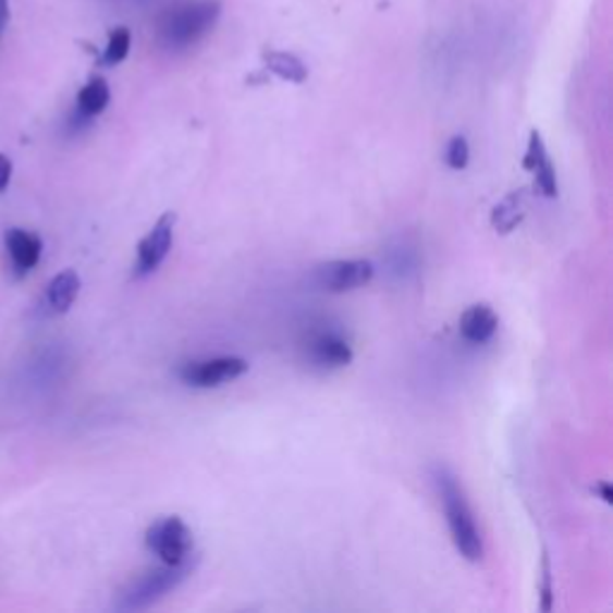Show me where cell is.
<instances>
[{"instance_id":"obj_13","label":"cell","mask_w":613,"mask_h":613,"mask_svg":"<svg viewBox=\"0 0 613 613\" xmlns=\"http://www.w3.org/2000/svg\"><path fill=\"white\" fill-rule=\"evenodd\" d=\"M525 213H527L525 189L511 192L506 199H503L501 204H496L494 213H491V225L496 228V233L506 235V233L515 231V225H520V221L525 219Z\"/></svg>"},{"instance_id":"obj_18","label":"cell","mask_w":613,"mask_h":613,"mask_svg":"<svg viewBox=\"0 0 613 613\" xmlns=\"http://www.w3.org/2000/svg\"><path fill=\"white\" fill-rule=\"evenodd\" d=\"M547 156L549 154H547L542 135H539L537 130H532L530 132V142H527V154H525V159H523V168H525V171H535V168L542 163Z\"/></svg>"},{"instance_id":"obj_4","label":"cell","mask_w":613,"mask_h":613,"mask_svg":"<svg viewBox=\"0 0 613 613\" xmlns=\"http://www.w3.org/2000/svg\"><path fill=\"white\" fill-rule=\"evenodd\" d=\"M144 539H147L151 554L159 556L161 563H183L192 559V549H195L192 530L177 515L156 520Z\"/></svg>"},{"instance_id":"obj_2","label":"cell","mask_w":613,"mask_h":613,"mask_svg":"<svg viewBox=\"0 0 613 613\" xmlns=\"http://www.w3.org/2000/svg\"><path fill=\"white\" fill-rule=\"evenodd\" d=\"M219 17V0H192V3L168 10L159 24L161 44L171 51H183V48L195 46L201 36H207Z\"/></svg>"},{"instance_id":"obj_11","label":"cell","mask_w":613,"mask_h":613,"mask_svg":"<svg viewBox=\"0 0 613 613\" xmlns=\"http://www.w3.org/2000/svg\"><path fill=\"white\" fill-rule=\"evenodd\" d=\"M79 287H82V281H79L77 271H72V269L60 271L58 275H53V281L46 287L48 307H51L56 315H65V311L75 305Z\"/></svg>"},{"instance_id":"obj_7","label":"cell","mask_w":613,"mask_h":613,"mask_svg":"<svg viewBox=\"0 0 613 613\" xmlns=\"http://www.w3.org/2000/svg\"><path fill=\"white\" fill-rule=\"evenodd\" d=\"M177 216L173 211L163 213L151 231L147 233V237L142 240L137 247V263H135V273L137 275H149L156 269L161 267L163 259L168 257L173 245V228H175Z\"/></svg>"},{"instance_id":"obj_16","label":"cell","mask_w":613,"mask_h":613,"mask_svg":"<svg viewBox=\"0 0 613 613\" xmlns=\"http://www.w3.org/2000/svg\"><path fill=\"white\" fill-rule=\"evenodd\" d=\"M535 185L537 189L542 192L544 197H556L559 195V180H556V168L551 163V159H547L535 168Z\"/></svg>"},{"instance_id":"obj_8","label":"cell","mask_w":613,"mask_h":613,"mask_svg":"<svg viewBox=\"0 0 613 613\" xmlns=\"http://www.w3.org/2000/svg\"><path fill=\"white\" fill-rule=\"evenodd\" d=\"M309 359L321 369H339L353 363V347L345 335L335 329H321L309 335Z\"/></svg>"},{"instance_id":"obj_9","label":"cell","mask_w":613,"mask_h":613,"mask_svg":"<svg viewBox=\"0 0 613 613\" xmlns=\"http://www.w3.org/2000/svg\"><path fill=\"white\" fill-rule=\"evenodd\" d=\"M5 249H8L10 261L15 263V269L27 273L36 267V263H39L44 243L36 233L22 231V228H10V231L5 233Z\"/></svg>"},{"instance_id":"obj_14","label":"cell","mask_w":613,"mask_h":613,"mask_svg":"<svg viewBox=\"0 0 613 613\" xmlns=\"http://www.w3.org/2000/svg\"><path fill=\"white\" fill-rule=\"evenodd\" d=\"M267 68L273 72V75H279L285 82H293V84H303L307 79V65L293 53H285V51H271L267 53Z\"/></svg>"},{"instance_id":"obj_5","label":"cell","mask_w":613,"mask_h":613,"mask_svg":"<svg viewBox=\"0 0 613 613\" xmlns=\"http://www.w3.org/2000/svg\"><path fill=\"white\" fill-rule=\"evenodd\" d=\"M371 279H375V263L367 259H335L315 269V283L329 293H351Z\"/></svg>"},{"instance_id":"obj_6","label":"cell","mask_w":613,"mask_h":613,"mask_svg":"<svg viewBox=\"0 0 613 613\" xmlns=\"http://www.w3.org/2000/svg\"><path fill=\"white\" fill-rule=\"evenodd\" d=\"M249 369V363L243 357H209L199 363H189L180 371V377L187 387L195 389H216L228 381H235Z\"/></svg>"},{"instance_id":"obj_20","label":"cell","mask_w":613,"mask_h":613,"mask_svg":"<svg viewBox=\"0 0 613 613\" xmlns=\"http://www.w3.org/2000/svg\"><path fill=\"white\" fill-rule=\"evenodd\" d=\"M12 180V161L5 154H0V192H5Z\"/></svg>"},{"instance_id":"obj_15","label":"cell","mask_w":613,"mask_h":613,"mask_svg":"<svg viewBox=\"0 0 613 613\" xmlns=\"http://www.w3.org/2000/svg\"><path fill=\"white\" fill-rule=\"evenodd\" d=\"M130 46H132V36L127 27H118L111 36H108V44H106V51H103V65H120L130 53Z\"/></svg>"},{"instance_id":"obj_10","label":"cell","mask_w":613,"mask_h":613,"mask_svg":"<svg viewBox=\"0 0 613 613\" xmlns=\"http://www.w3.org/2000/svg\"><path fill=\"white\" fill-rule=\"evenodd\" d=\"M496 329H499V317L489 305L479 303V305H473L470 309L463 311L461 333H463L465 341L487 343V341L494 339Z\"/></svg>"},{"instance_id":"obj_3","label":"cell","mask_w":613,"mask_h":613,"mask_svg":"<svg viewBox=\"0 0 613 613\" xmlns=\"http://www.w3.org/2000/svg\"><path fill=\"white\" fill-rule=\"evenodd\" d=\"M192 571H195V561L187 559L183 563H163L159 568H151L137 580H132L123 594L118 599L120 611H142L159 602L161 597L173 592L177 585H183Z\"/></svg>"},{"instance_id":"obj_17","label":"cell","mask_w":613,"mask_h":613,"mask_svg":"<svg viewBox=\"0 0 613 613\" xmlns=\"http://www.w3.org/2000/svg\"><path fill=\"white\" fill-rule=\"evenodd\" d=\"M443 156H446L449 168H453V171H463V168H467V163H470V144H467V139L461 135L453 137Z\"/></svg>"},{"instance_id":"obj_21","label":"cell","mask_w":613,"mask_h":613,"mask_svg":"<svg viewBox=\"0 0 613 613\" xmlns=\"http://www.w3.org/2000/svg\"><path fill=\"white\" fill-rule=\"evenodd\" d=\"M10 24V0H0V36L8 29Z\"/></svg>"},{"instance_id":"obj_12","label":"cell","mask_w":613,"mask_h":613,"mask_svg":"<svg viewBox=\"0 0 613 613\" xmlns=\"http://www.w3.org/2000/svg\"><path fill=\"white\" fill-rule=\"evenodd\" d=\"M111 103V87L103 77H91L77 94V115L82 120L96 118Z\"/></svg>"},{"instance_id":"obj_22","label":"cell","mask_w":613,"mask_h":613,"mask_svg":"<svg viewBox=\"0 0 613 613\" xmlns=\"http://www.w3.org/2000/svg\"><path fill=\"white\" fill-rule=\"evenodd\" d=\"M594 491H599V494H602V499L606 501V503H611V499H613V494H611V487L604 482V485H599V487H594Z\"/></svg>"},{"instance_id":"obj_19","label":"cell","mask_w":613,"mask_h":613,"mask_svg":"<svg viewBox=\"0 0 613 613\" xmlns=\"http://www.w3.org/2000/svg\"><path fill=\"white\" fill-rule=\"evenodd\" d=\"M542 609L544 611H551V597H554V592H551V566H549V559L544 554V563H542Z\"/></svg>"},{"instance_id":"obj_1","label":"cell","mask_w":613,"mask_h":613,"mask_svg":"<svg viewBox=\"0 0 613 613\" xmlns=\"http://www.w3.org/2000/svg\"><path fill=\"white\" fill-rule=\"evenodd\" d=\"M434 485L439 489L443 511H446V523H449L455 549H458L461 556H465L467 561H473V563L482 561L485 542H482V535H479L475 513L470 508V503H467V496L463 491V485L458 482V477H455L449 467H437Z\"/></svg>"}]
</instances>
